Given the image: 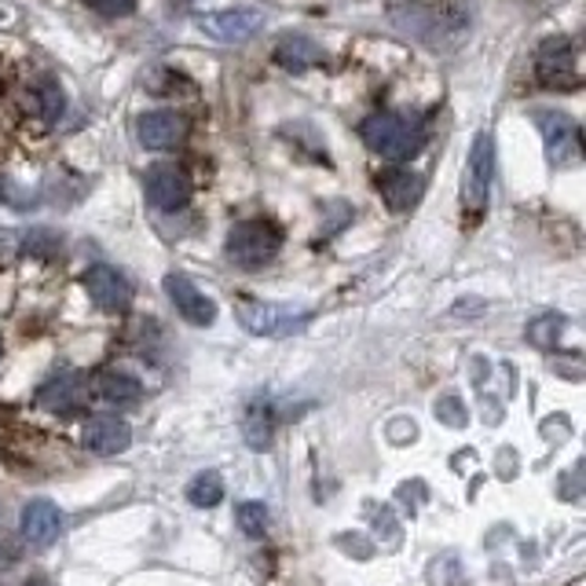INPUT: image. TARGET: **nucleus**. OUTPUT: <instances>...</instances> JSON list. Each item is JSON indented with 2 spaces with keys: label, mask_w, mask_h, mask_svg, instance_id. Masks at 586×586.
Returning <instances> with one entry per match:
<instances>
[{
  "label": "nucleus",
  "mask_w": 586,
  "mask_h": 586,
  "mask_svg": "<svg viewBox=\"0 0 586 586\" xmlns=\"http://www.w3.org/2000/svg\"><path fill=\"white\" fill-rule=\"evenodd\" d=\"M364 143L374 155L389 158V161H410L421 147H426V125L415 115H393V110H381V115H370L364 121Z\"/></svg>",
  "instance_id": "obj_1"
},
{
  "label": "nucleus",
  "mask_w": 586,
  "mask_h": 586,
  "mask_svg": "<svg viewBox=\"0 0 586 586\" xmlns=\"http://www.w3.org/2000/svg\"><path fill=\"white\" fill-rule=\"evenodd\" d=\"M239 322L249 334H257V338H290V334H301L311 322V308L242 301L239 305Z\"/></svg>",
  "instance_id": "obj_2"
},
{
  "label": "nucleus",
  "mask_w": 586,
  "mask_h": 586,
  "mask_svg": "<svg viewBox=\"0 0 586 586\" xmlns=\"http://www.w3.org/2000/svg\"><path fill=\"white\" fill-rule=\"evenodd\" d=\"M282 235L268 220H242L228 231V257L239 268H260L279 254Z\"/></svg>",
  "instance_id": "obj_3"
},
{
  "label": "nucleus",
  "mask_w": 586,
  "mask_h": 586,
  "mask_svg": "<svg viewBox=\"0 0 586 586\" xmlns=\"http://www.w3.org/2000/svg\"><path fill=\"white\" fill-rule=\"evenodd\" d=\"M491 180H495V143L488 132H480L469 147L466 158V177H463V202L473 213H480L488 206L491 195Z\"/></svg>",
  "instance_id": "obj_4"
},
{
  "label": "nucleus",
  "mask_w": 586,
  "mask_h": 586,
  "mask_svg": "<svg viewBox=\"0 0 586 586\" xmlns=\"http://www.w3.org/2000/svg\"><path fill=\"white\" fill-rule=\"evenodd\" d=\"M535 73L546 89H576L579 85V67H576V52L565 37H550V41L539 44V56H535Z\"/></svg>",
  "instance_id": "obj_5"
},
{
  "label": "nucleus",
  "mask_w": 586,
  "mask_h": 586,
  "mask_svg": "<svg viewBox=\"0 0 586 586\" xmlns=\"http://www.w3.org/2000/svg\"><path fill=\"white\" fill-rule=\"evenodd\" d=\"M535 121H539V132L546 140V158H550L554 166H576L583 155L579 125L568 115H557V110H539Z\"/></svg>",
  "instance_id": "obj_6"
},
{
  "label": "nucleus",
  "mask_w": 586,
  "mask_h": 586,
  "mask_svg": "<svg viewBox=\"0 0 586 586\" xmlns=\"http://www.w3.org/2000/svg\"><path fill=\"white\" fill-rule=\"evenodd\" d=\"M37 404L44 410H52V415H78V410H85V404H89V374H81V370L56 374L52 381L41 385Z\"/></svg>",
  "instance_id": "obj_7"
},
{
  "label": "nucleus",
  "mask_w": 586,
  "mask_h": 586,
  "mask_svg": "<svg viewBox=\"0 0 586 586\" xmlns=\"http://www.w3.org/2000/svg\"><path fill=\"white\" fill-rule=\"evenodd\" d=\"M143 191H147V202L161 213H177L187 202H191V180L183 177L177 166H155L147 169L143 177Z\"/></svg>",
  "instance_id": "obj_8"
},
{
  "label": "nucleus",
  "mask_w": 586,
  "mask_h": 586,
  "mask_svg": "<svg viewBox=\"0 0 586 586\" xmlns=\"http://www.w3.org/2000/svg\"><path fill=\"white\" fill-rule=\"evenodd\" d=\"M85 290H89V297L96 301V308L103 311H125L132 305V282L121 276L118 268L110 265H92L89 271H85Z\"/></svg>",
  "instance_id": "obj_9"
},
{
  "label": "nucleus",
  "mask_w": 586,
  "mask_h": 586,
  "mask_svg": "<svg viewBox=\"0 0 586 586\" xmlns=\"http://www.w3.org/2000/svg\"><path fill=\"white\" fill-rule=\"evenodd\" d=\"M161 286H166L172 308H177L187 322H195V327H209V322L217 319L213 297H206L187 276H177V271H172V276H166V282H161Z\"/></svg>",
  "instance_id": "obj_10"
},
{
  "label": "nucleus",
  "mask_w": 586,
  "mask_h": 586,
  "mask_svg": "<svg viewBox=\"0 0 586 586\" xmlns=\"http://www.w3.org/2000/svg\"><path fill=\"white\" fill-rule=\"evenodd\" d=\"M198 27L224 44H246L249 37L265 27V16H260V11H249V8H235V11H217V16L198 19Z\"/></svg>",
  "instance_id": "obj_11"
},
{
  "label": "nucleus",
  "mask_w": 586,
  "mask_h": 586,
  "mask_svg": "<svg viewBox=\"0 0 586 586\" xmlns=\"http://www.w3.org/2000/svg\"><path fill=\"white\" fill-rule=\"evenodd\" d=\"M136 136H140L147 151H169L187 136V118L177 115V110H151L136 125Z\"/></svg>",
  "instance_id": "obj_12"
},
{
  "label": "nucleus",
  "mask_w": 586,
  "mask_h": 586,
  "mask_svg": "<svg viewBox=\"0 0 586 586\" xmlns=\"http://www.w3.org/2000/svg\"><path fill=\"white\" fill-rule=\"evenodd\" d=\"M62 535V514L56 503L48 498H33V503L22 509V539H27L33 550H44Z\"/></svg>",
  "instance_id": "obj_13"
},
{
  "label": "nucleus",
  "mask_w": 586,
  "mask_h": 586,
  "mask_svg": "<svg viewBox=\"0 0 586 586\" xmlns=\"http://www.w3.org/2000/svg\"><path fill=\"white\" fill-rule=\"evenodd\" d=\"M378 191L393 213H407L410 206H418L421 191H426V180L410 169H389L378 177Z\"/></svg>",
  "instance_id": "obj_14"
},
{
  "label": "nucleus",
  "mask_w": 586,
  "mask_h": 586,
  "mask_svg": "<svg viewBox=\"0 0 586 586\" xmlns=\"http://www.w3.org/2000/svg\"><path fill=\"white\" fill-rule=\"evenodd\" d=\"M132 444V429L125 418L115 415H99L85 426V447L96 455H121Z\"/></svg>",
  "instance_id": "obj_15"
},
{
  "label": "nucleus",
  "mask_w": 586,
  "mask_h": 586,
  "mask_svg": "<svg viewBox=\"0 0 586 586\" xmlns=\"http://www.w3.org/2000/svg\"><path fill=\"white\" fill-rule=\"evenodd\" d=\"M276 62L290 73H305L316 67V62H322V48L305 33H290L276 44Z\"/></svg>",
  "instance_id": "obj_16"
},
{
  "label": "nucleus",
  "mask_w": 586,
  "mask_h": 586,
  "mask_svg": "<svg viewBox=\"0 0 586 586\" xmlns=\"http://www.w3.org/2000/svg\"><path fill=\"white\" fill-rule=\"evenodd\" d=\"M99 396H103L107 404H136L143 396V385L132 378V374H125V370H107V374H99Z\"/></svg>",
  "instance_id": "obj_17"
},
{
  "label": "nucleus",
  "mask_w": 586,
  "mask_h": 586,
  "mask_svg": "<svg viewBox=\"0 0 586 586\" xmlns=\"http://www.w3.org/2000/svg\"><path fill=\"white\" fill-rule=\"evenodd\" d=\"M220 498H224V480H220V473H213V469L198 473V477L187 484V503L198 506V509L217 506Z\"/></svg>",
  "instance_id": "obj_18"
},
{
  "label": "nucleus",
  "mask_w": 586,
  "mask_h": 586,
  "mask_svg": "<svg viewBox=\"0 0 586 586\" xmlns=\"http://www.w3.org/2000/svg\"><path fill=\"white\" fill-rule=\"evenodd\" d=\"M235 520H239L242 535H249V539H260V535L268 532V506L265 503H242L239 514H235Z\"/></svg>",
  "instance_id": "obj_19"
},
{
  "label": "nucleus",
  "mask_w": 586,
  "mask_h": 586,
  "mask_svg": "<svg viewBox=\"0 0 586 586\" xmlns=\"http://www.w3.org/2000/svg\"><path fill=\"white\" fill-rule=\"evenodd\" d=\"M37 103H41L44 121H59L62 110H67V96H62L59 81H41V89H37Z\"/></svg>",
  "instance_id": "obj_20"
},
{
  "label": "nucleus",
  "mask_w": 586,
  "mask_h": 586,
  "mask_svg": "<svg viewBox=\"0 0 586 586\" xmlns=\"http://www.w3.org/2000/svg\"><path fill=\"white\" fill-rule=\"evenodd\" d=\"M560 327H565V319L560 316H539L528 327V341L532 345H543V348H550L560 341Z\"/></svg>",
  "instance_id": "obj_21"
},
{
  "label": "nucleus",
  "mask_w": 586,
  "mask_h": 586,
  "mask_svg": "<svg viewBox=\"0 0 586 586\" xmlns=\"http://www.w3.org/2000/svg\"><path fill=\"white\" fill-rule=\"evenodd\" d=\"M436 418L444 421V426L451 429H463L466 426V407L458 396H444V400H436Z\"/></svg>",
  "instance_id": "obj_22"
},
{
  "label": "nucleus",
  "mask_w": 586,
  "mask_h": 586,
  "mask_svg": "<svg viewBox=\"0 0 586 586\" xmlns=\"http://www.w3.org/2000/svg\"><path fill=\"white\" fill-rule=\"evenodd\" d=\"M89 8L107 19H125V16H132L136 0H89Z\"/></svg>",
  "instance_id": "obj_23"
},
{
  "label": "nucleus",
  "mask_w": 586,
  "mask_h": 586,
  "mask_svg": "<svg viewBox=\"0 0 586 586\" xmlns=\"http://www.w3.org/2000/svg\"><path fill=\"white\" fill-rule=\"evenodd\" d=\"M27 586H52V583H48V579H30Z\"/></svg>",
  "instance_id": "obj_24"
},
{
  "label": "nucleus",
  "mask_w": 586,
  "mask_h": 586,
  "mask_svg": "<svg viewBox=\"0 0 586 586\" xmlns=\"http://www.w3.org/2000/svg\"><path fill=\"white\" fill-rule=\"evenodd\" d=\"M0 195H4V180H0Z\"/></svg>",
  "instance_id": "obj_25"
}]
</instances>
